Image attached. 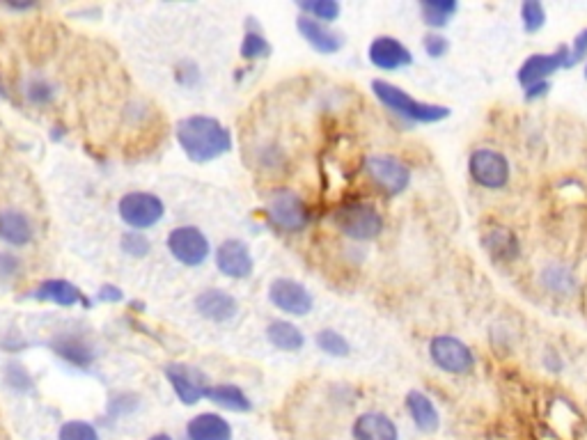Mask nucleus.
<instances>
[{
	"mask_svg": "<svg viewBox=\"0 0 587 440\" xmlns=\"http://www.w3.org/2000/svg\"><path fill=\"white\" fill-rule=\"evenodd\" d=\"M122 250L131 257H145L147 253H150V241L140 237L138 232H133L122 239Z\"/></svg>",
	"mask_w": 587,
	"mask_h": 440,
	"instance_id": "obj_35",
	"label": "nucleus"
},
{
	"mask_svg": "<svg viewBox=\"0 0 587 440\" xmlns=\"http://www.w3.org/2000/svg\"><path fill=\"white\" fill-rule=\"evenodd\" d=\"M53 351H56L60 358H65L67 363L78 365V367H88L92 360H95V351H92L90 344L74 335L58 337V340L53 342Z\"/></svg>",
	"mask_w": 587,
	"mask_h": 440,
	"instance_id": "obj_24",
	"label": "nucleus"
},
{
	"mask_svg": "<svg viewBox=\"0 0 587 440\" xmlns=\"http://www.w3.org/2000/svg\"><path fill=\"white\" fill-rule=\"evenodd\" d=\"M482 248L487 250L491 259L496 262H514L521 255V241L516 237V232H512L510 227L496 225L491 227L489 232L482 234Z\"/></svg>",
	"mask_w": 587,
	"mask_h": 440,
	"instance_id": "obj_18",
	"label": "nucleus"
},
{
	"mask_svg": "<svg viewBox=\"0 0 587 440\" xmlns=\"http://www.w3.org/2000/svg\"><path fill=\"white\" fill-rule=\"evenodd\" d=\"M365 172L372 184L386 195L404 193L411 184V170L393 154H372L365 161Z\"/></svg>",
	"mask_w": 587,
	"mask_h": 440,
	"instance_id": "obj_6",
	"label": "nucleus"
},
{
	"mask_svg": "<svg viewBox=\"0 0 587 440\" xmlns=\"http://www.w3.org/2000/svg\"><path fill=\"white\" fill-rule=\"evenodd\" d=\"M468 175L480 188L487 191H503L510 184L512 165L503 152L491 147L473 149L468 156Z\"/></svg>",
	"mask_w": 587,
	"mask_h": 440,
	"instance_id": "obj_3",
	"label": "nucleus"
},
{
	"mask_svg": "<svg viewBox=\"0 0 587 440\" xmlns=\"http://www.w3.org/2000/svg\"><path fill=\"white\" fill-rule=\"evenodd\" d=\"M21 264L19 259L14 255H7V253H0V280H10L14 275L19 273Z\"/></svg>",
	"mask_w": 587,
	"mask_h": 440,
	"instance_id": "obj_37",
	"label": "nucleus"
},
{
	"mask_svg": "<svg viewBox=\"0 0 587 440\" xmlns=\"http://www.w3.org/2000/svg\"><path fill=\"white\" fill-rule=\"evenodd\" d=\"M271 53V46L260 33H246L244 42H241V55L246 60H257V58H266Z\"/></svg>",
	"mask_w": 587,
	"mask_h": 440,
	"instance_id": "obj_32",
	"label": "nucleus"
},
{
	"mask_svg": "<svg viewBox=\"0 0 587 440\" xmlns=\"http://www.w3.org/2000/svg\"><path fill=\"white\" fill-rule=\"evenodd\" d=\"M189 440H232L230 422L216 413H200L186 427Z\"/></svg>",
	"mask_w": 587,
	"mask_h": 440,
	"instance_id": "obj_20",
	"label": "nucleus"
},
{
	"mask_svg": "<svg viewBox=\"0 0 587 440\" xmlns=\"http://www.w3.org/2000/svg\"><path fill=\"white\" fill-rule=\"evenodd\" d=\"M549 92H551V81H544V83H535V85H528V88H523V97H526V101H537V99H544Z\"/></svg>",
	"mask_w": 587,
	"mask_h": 440,
	"instance_id": "obj_38",
	"label": "nucleus"
},
{
	"mask_svg": "<svg viewBox=\"0 0 587 440\" xmlns=\"http://www.w3.org/2000/svg\"><path fill=\"white\" fill-rule=\"evenodd\" d=\"M404 406L420 434H436L441 429V413H438L436 402L427 392L409 390L404 397Z\"/></svg>",
	"mask_w": 587,
	"mask_h": 440,
	"instance_id": "obj_14",
	"label": "nucleus"
},
{
	"mask_svg": "<svg viewBox=\"0 0 587 440\" xmlns=\"http://www.w3.org/2000/svg\"><path fill=\"white\" fill-rule=\"evenodd\" d=\"M35 298H39V301H51V303L65 305V308L85 301L83 294H81V289L74 287L72 282H67V280H46V282H42V285L37 287Z\"/></svg>",
	"mask_w": 587,
	"mask_h": 440,
	"instance_id": "obj_23",
	"label": "nucleus"
},
{
	"mask_svg": "<svg viewBox=\"0 0 587 440\" xmlns=\"http://www.w3.org/2000/svg\"><path fill=\"white\" fill-rule=\"evenodd\" d=\"M585 58H587V28H583L569 46V69L576 67L578 62H583Z\"/></svg>",
	"mask_w": 587,
	"mask_h": 440,
	"instance_id": "obj_36",
	"label": "nucleus"
},
{
	"mask_svg": "<svg viewBox=\"0 0 587 440\" xmlns=\"http://www.w3.org/2000/svg\"><path fill=\"white\" fill-rule=\"evenodd\" d=\"M166 376L172 385V390H175V395L182 399V404L193 406L198 404L200 399H207V392L211 385L200 369H195L191 365H182V363H172L166 367Z\"/></svg>",
	"mask_w": 587,
	"mask_h": 440,
	"instance_id": "obj_10",
	"label": "nucleus"
},
{
	"mask_svg": "<svg viewBox=\"0 0 587 440\" xmlns=\"http://www.w3.org/2000/svg\"><path fill=\"white\" fill-rule=\"evenodd\" d=\"M317 347L324 353L333 358H347L351 353V344L347 342V337L340 335L338 330L333 328H324L317 333Z\"/></svg>",
	"mask_w": 587,
	"mask_h": 440,
	"instance_id": "obj_29",
	"label": "nucleus"
},
{
	"mask_svg": "<svg viewBox=\"0 0 587 440\" xmlns=\"http://www.w3.org/2000/svg\"><path fill=\"white\" fill-rule=\"evenodd\" d=\"M585 78H587V62H585Z\"/></svg>",
	"mask_w": 587,
	"mask_h": 440,
	"instance_id": "obj_41",
	"label": "nucleus"
},
{
	"mask_svg": "<svg viewBox=\"0 0 587 440\" xmlns=\"http://www.w3.org/2000/svg\"><path fill=\"white\" fill-rule=\"evenodd\" d=\"M459 12L457 0H422L420 3V19L425 26H429L436 33H441V28L455 19Z\"/></svg>",
	"mask_w": 587,
	"mask_h": 440,
	"instance_id": "obj_22",
	"label": "nucleus"
},
{
	"mask_svg": "<svg viewBox=\"0 0 587 440\" xmlns=\"http://www.w3.org/2000/svg\"><path fill=\"white\" fill-rule=\"evenodd\" d=\"M163 202L152 193H127L120 200V218L133 230H145L161 220Z\"/></svg>",
	"mask_w": 587,
	"mask_h": 440,
	"instance_id": "obj_8",
	"label": "nucleus"
},
{
	"mask_svg": "<svg viewBox=\"0 0 587 440\" xmlns=\"http://www.w3.org/2000/svg\"><path fill=\"white\" fill-rule=\"evenodd\" d=\"M342 234L356 241H372L383 232V218L377 207L367 202H347L333 214Z\"/></svg>",
	"mask_w": 587,
	"mask_h": 440,
	"instance_id": "obj_4",
	"label": "nucleus"
},
{
	"mask_svg": "<svg viewBox=\"0 0 587 440\" xmlns=\"http://www.w3.org/2000/svg\"><path fill=\"white\" fill-rule=\"evenodd\" d=\"M422 49H425V53L432 60H441L450 53V39L445 37L443 33H436V30H432V33H427L425 39H422Z\"/></svg>",
	"mask_w": 587,
	"mask_h": 440,
	"instance_id": "obj_33",
	"label": "nucleus"
},
{
	"mask_svg": "<svg viewBox=\"0 0 587 440\" xmlns=\"http://www.w3.org/2000/svg\"><path fill=\"white\" fill-rule=\"evenodd\" d=\"M539 278H542L546 292H553L558 296H571L576 292V275L562 264H546Z\"/></svg>",
	"mask_w": 587,
	"mask_h": 440,
	"instance_id": "obj_25",
	"label": "nucleus"
},
{
	"mask_svg": "<svg viewBox=\"0 0 587 440\" xmlns=\"http://www.w3.org/2000/svg\"><path fill=\"white\" fill-rule=\"evenodd\" d=\"M367 58L381 72H397V69H406L413 65V51L397 37L379 35L372 39L370 49H367Z\"/></svg>",
	"mask_w": 587,
	"mask_h": 440,
	"instance_id": "obj_11",
	"label": "nucleus"
},
{
	"mask_svg": "<svg viewBox=\"0 0 587 440\" xmlns=\"http://www.w3.org/2000/svg\"><path fill=\"white\" fill-rule=\"evenodd\" d=\"M99 298H101V301H122V289H117L113 285H106V287H101Z\"/></svg>",
	"mask_w": 587,
	"mask_h": 440,
	"instance_id": "obj_39",
	"label": "nucleus"
},
{
	"mask_svg": "<svg viewBox=\"0 0 587 440\" xmlns=\"http://www.w3.org/2000/svg\"><path fill=\"white\" fill-rule=\"evenodd\" d=\"M195 308H198V312L205 319L228 321L234 317V312H237V301H234L228 292H223V289H207V292H202L198 296Z\"/></svg>",
	"mask_w": 587,
	"mask_h": 440,
	"instance_id": "obj_19",
	"label": "nucleus"
},
{
	"mask_svg": "<svg viewBox=\"0 0 587 440\" xmlns=\"http://www.w3.org/2000/svg\"><path fill=\"white\" fill-rule=\"evenodd\" d=\"M372 92L383 106L388 110H393L395 115L402 117V120L411 122V124H436L448 120L452 110L448 106L441 104H432V101H420L413 99L409 92L399 88V85H393L388 81H372Z\"/></svg>",
	"mask_w": 587,
	"mask_h": 440,
	"instance_id": "obj_2",
	"label": "nucleus"
},
{
	"mask_svg": "<svg viewBox=\"0 0 587 440\" xmlns=\"http://www.w3.org/2000/svg\"><path fill=\"white\" fill-rule=\"evenodd\" d=\"M177 140L193 163H209L230 152L232 136L221 122L207 115L184 117L177 124Z\"/></svg>",
	"mask_w": 587,
	"mask_h": 440,
	"instance_id": "obj_1",
	"label": "nucleus"
},
{
	"mask_svg": "<svg viewBox=\"0 0 587 440\" xmlns=\"http://www.w3.org/2000/svg\"><path fill=\"white\" fill-rule=\"evenodd\" d=\"M301 10L308 14L310 19L322 21V23H331L340 17V5L335 0H305L301 3Z\"/></svg>",
	"mask_w": 587,
	"mask_h": 440,
	"instance_id": "obj_30",
	"label": "nucleus"
},
{
	"mask_svg": "<svg viewBox=\"0 0 587 440\" xmlns=\"http://www.w3.org/2000/svg\"><path fill=\"white\" fill-rule=\"evenodd\" d=\"M58 438L60 440H99V434L90 422L72 420V422L62 424Z\"/></svg>",
	"mask_w": 587,
	"mask_h": 440,
	"instance_id": "obj_31",
	"label": "nucleus"
},
{
	"mask_svg": "<svg viewBox=\"0 0 587 440\" xmlns=\"http://www.w3.org/2000/svg\"><path fill=\"white\" fill-rule=\"evenodd\" d=\"M429 358L441 372L452 376L471 374L477 365L473 349L455 335H434L429 340Z\"/></svg>",
	"mask_w": 587,
	"mask_h": 440,
	"instance_id": "obj_5",
	"label": "nucleus"
},
{
	"mask_svg": "<svg viewBox=\"0 0 587 440\" xmlns=\"http://www.w3.org/2000/svg\"><path fill=\"white\" fill-rule=\"evenodd\" d=\"M266 335H269V342L273 347L283 351H299L305 344L301 330L294 324H289V321H271L269 328H266Z\"/></svg>",
	"mask_w": 587,
	"mask_h": 440,
	"instance_id": "obj_26",
	"label": "nucleus"
},
{
	"mask_svg": "<svg viewBox=\"0 0 587 440\" xmlns=\"http://www.w3.org/2000/svg\"><path fill=\"white\" fill-rule=\"evenodd\" d=\"M147 440H172L168 434H156V436H152V438H147Z\"/></svg>",
	"mask_w": 587,
	"mask_h": 440,
	"instance_id": "obj_40",
	"label": "nucleus"
},
{
	"mask_svg": "<svg viewBox=\"0 0 587 440\" xmlns=\"http://www.w3.org/2000/svg\"><path fill=\"white\" fill-rule=\"evenodd\" d=\"M269 218L283 232H301L308 225V209L294 191H278L269 200Z\"/></svg>",
	"mask_w": 587,
	"mask_h": 440,
	"instance_id": "obj_12",
	"label": "nucleus"
},
{
	"mask_svg": "<svg viewBox=\"0 0 587 440\" xmlns=\"http://www.w3.org/2000/svg\"><path fill=\"white\" fill-rule=\"evenodd\" d=\"M209 402H214L223 408H230V411L246 413L250 411V399L244 395V390L239 385H211L207 392Z\"/></svg>",
	"mask_w": 587,
	"mask_h": 440,
	"instance_id": "obj_27",
	"label": "nucleus"
},
{
	"mask_svg": "<svg viewBox=\"0 0 587 440\" xmlns=\"http://www.w3.org/2000/svg\"><path fill=\"white\" fill-rule=\"evenodd\" d=\"M168 248L177 262L186 266H200L209 257V241L198 227L184 225L170 232Z\"/></svg>",
	"mask_w": 587,
	"mask_h": 440,
	"instance_id": "obj_9",
	"label": "nucleus"
},
{
	"mask_svg": "<svg viewBox=\"0 0 587 440\" xmlns=\"http://www.w3.org/2000/svg\"><path fill=\"white\" fill-rule=\"evenodd\" d=\"M560 69H569V46L560 44L558 49L551 53H532L521 62L519 72H516V81L521 88L528 85L549 81L553 74H558Z\"/></svg>",
	"mask_w": 587,
	"mask_h": 440,
	"instance_id": "obj_7",
	"label": "nucleus"
},
{
	"mask_svg": "<svg viewBox=\"0 0 587 440\" xmlns=\"http://www.w3.org/2000/svg\"><path fill=\"white\" fill-rule=\"evenodd\" d=\"M519 17H521V26L528 35L539 33V30L546 26V21H549L546 5L542 3V0H526V3L521 5Z\"/></svg>",
	"mask_w": 587,
	"mask_h": 440,
	"instance_id": "obj_28",
	"label": "nucleus"
},
{
	"mask_svg": "<svg viewBox=\"0 0 587 440\" xmlns=\"http://www.w3.org/2000/svg\"><path fill=\"white\" fill-rule=\"evenodd\" d=\"M354 440H399V429L390 415L381 411H367L358 415L351 427Z\"/></svg>",
	"mask_w": 587,
	"mask_h": 440,
	"instance_id": "obj_16",
	"label": "nucleus"
},
{
	"mask_svg": "<svg viewBox=\"0 0 587 440\" xmlns=\"http://www.w3.org/2000/svg\"><path fill=\"white\" fill-rule=\"evenodd\" d=\"M5 381H7V385H12L14 390H21V392L33 388V379H30V374L21 365H14V363L7 365Z\"/></svg>",
	"mask_w": 587,
	"mask_h": 440,
	"instance_id": "obj_34",
	"label": "nucleus"
},
{
	"mask_svg": "<svg viewBox=\"0 0 587 440\" xmlns=\"http://www.w3.org/2000/svg\"><path fill=\"white\" fill-rule=\"evenodd\" d=\"M216 266L221 273L241 280L248 278L250 271H253V257H250V250L244 241L230 239L216 250Z\"/></svg>",
	"mask_w": 587,
	"mask_h": 440,
	"instance_id": "obj_15",
	"label": "nucleus"
},
{
	"mask_svg": "<svg viewBox=\"0 0 587 440\" xmlns=\"http://www.w3.org/2000/svg\"><path fill=\"white\" fill-rule=\"evenodd\" d=\"M0 239L12 243V246H23L33 239V225L26 214L14 209L0 211Z\"/></svg>",
	"mask_w": 587,
	"mask_h": 440,
	"instance_id": "obj_21",
	"label": "nucleus"
},
{
	"mask_svg": "<svg viewBox=\"0 0 587 440\" xmlns=\"http://www.w3.org/2000/svg\"><path fill=\"white\" fill-rule=\"evenodd\" d=\"M296 28H299V33L303 35L305 42L312 46V49L324 53V55L338 53L344 46L342 35L335 33V30L328 28L326 23H322V21L301 17L299 21H296Z\"/></svg>",
	"mask_w": 587,
	"mask_h": 440,
	"instance_id": "obj_17",
	"label": "nucleus"
},
{
	"mask_svg": "<svg viewBox=\"0 0 587 440\" xmlns=\"http://www.w3.org/2000/svg\"><path fill=\"white\" fill-rule=\"evenodd\" d=\"M269 298L278 310L294 314V317H303V314H308L312 310V305H315L308 289H305L301 282L289 278L273 280L269 287Z\"/></svg>",
	"mask_w": 587,
	"mask_h": 440,
	"instance_id": "obj_13",
	"label": "nucleus"
}]
</instances>
